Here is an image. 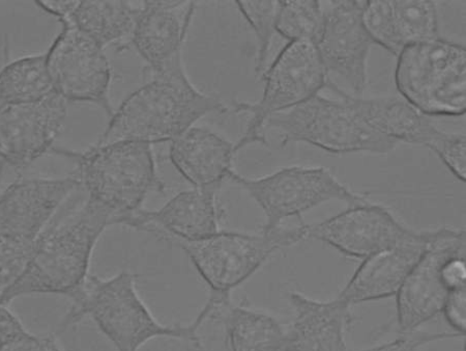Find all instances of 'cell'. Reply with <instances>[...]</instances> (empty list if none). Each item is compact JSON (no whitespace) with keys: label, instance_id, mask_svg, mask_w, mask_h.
<instances>
[{"label":"cell","instance_id":"6da1fadb","mask_svg":"<svg viewBox=\"0 0 466 351\" xmlns=\"http://www.w3.org/2000/svg\"><path fill=\"white\" fill-rule=\"evenodd\" d=\"M114 225V215L96 201L58 212L35 241L26 270L0 296V305L32 294L76 296L88 276L90 259L105 229Z\"/></svg>","mask_w":466,"mask_h":351},{"label":"cell","instance_id":"7a4b0ae2","mask_svg":"<svg viewBox=\"0 0 466 351\" xmlns=\"http://www.w3.org/2000/svg\"><path fill=\"white\" fill-rule=\"evenodd\" d=\"M227 110L220 100L194 88L183 64L178 65L154 76L152 81L127 97L112 114L97 145L127 140L171 143L201 118Z\"/></svg>","mask_w":466,"mask_h":351},{"label":"cell","instance_id":"3957f363","mask_svg":"<svg viewBox=\"0 0 466 351\" xmlns=\"http://www.w3.org/2000/svg\"><path fill=\"white\" fill-rule=\"evenodd\" d=\"M135 282L137 275L127 272L106 280L88 275L85 286L73 298L63 326L89 316L116 351H138L147 341L160 337L189 341L194 351H200L198 332L206 318L198 314L189 325H161L142 302Z\"/></svg>","mask_w":466,"mask_h":351},{"label":"cell","instance_id":"277c9868","mask_svg":"<svg viewBox=\"0 0 466 351\" xmlns=\"http://www.w3.org/2000/svg\"><path fill=\"white\" fill-rule=\"evenodd\" d=\"M327 87L339 98L319 94L299 106L270 116L263 124V138L267 132L275 131L281 138V147L290 141H303L334 154H381L393 150L397 141L374 131L345 98L343 89L329 81Z\"/></svg>","mask_w":466,"mask_h":351},{"label":"cell","instance_id":"5b68a950","mask_svg":"<svg viewBox=\"0 0 466 351\" xmlns=\"http://www.w3.org/2000/svg\"><path fill=\"white\" fill-rule=\"evenodd\" d=\"M78 164V181L90 200L114 215V225L140 211L149 191H162L152 145L117 141L96 145L80 154L67 153Z\"/></svg>","mask_w":466,"mask_h":351},{"label":"cell","instance_id":"8992f818","mask_svg":"<svg viewBox=\"0 0 466 351\" xmlns=\"http://www.w3.org/2000/svg\"><path fill=\"white\" fill-rule=\"evenodd\" d=\"M303 221L281 226L272 232L252 235L220 231L206 241L185 243L160 236L178 245L190 258L212 294L210 304H230V293L250 278L277 251L295 245L307 238Z\"/></svg>","mask_w":466,"mask_h":351},{"label":"cell","instance_id":"52a82bcc","mask_svg":"<svg viewBox=\"0 0 466 351\" xmlns=\"http://www.w3.org/2000/svg\"><path fill=\"white\" fill-rule=\"evenodd\" d=\"M398 92L426 117H461L466 111V49L441 38L417 43L398 55Z\"/></svg>","mask_w":466,"mask_h":351},{"label":"cell","instance_id":"ba28073f","mask_svg":"<svg viewBox=\"0 0 466 351\" xmlns=\"http://www.w3.org/2000/svg\"><path fill=\"white\" fill-rule=\"evenodd\" d=\"M228 179L257 201L267 218L262 233H269L290 219L329 201H343L349 206L367 203L365 197L338 181L326 168H284L266 177L249 179L231 171Z\"/></svg>","mask_w":466,"mask_h":351},{"label":"cell","instance_id":"9c48e42d","mask_svg":"<svg viewBox=\"0 0 466 351\" xmlns=\"http://www.w3.org/2000/svg\"><path fill=\"white\" fill-rule=\"evenodd\" d=\"M263 80L265 89L258 103L236 104V110L252 114L244 137L235 145L236 152L253 143L268 145L262 134L268 118L310 100L327 87L329 79L315 44L296 41L279 52Z\"/></svg>","mask_w":466,"mask_h":351},{"label":"cell","instance_id":"30bf717a","mask_svg":"<svg viewBox=\"0 0 466 351\" xmlns=\"http://www.w3.org/2000/svg\"><path fill=\"white\" fill-rule=\"evenodd\" d=\"M449 228L415 231L402 225L387 208L367 201L314 225H308L307 238L318 239L345 256L366 259L397 246L432 243Z\"/></svg>","mask_w":466,"mask_h":351},{"label":"cell","instance_id":"8fae6325","mask_svg":"<svg viewBox=\"0 0 466 351\" xmlns=\"http://www.w3.org/2000/svg\"><path fill=\"white\" fill-rule=\"evenodd\" d=\"M60 24L63 31L45 55L55 92L66 102L96 104L112 116L111 67L104 49L70 20Z\"/></svg>","mask_w":466,"mask_h":351},{"label":"cell","instance_id":"7c38bea8","mask_svg":"<svg viewBox=\"0 0 466 351\" xmlns=\"http://www.w3.org/2000/svg\"><path fill=\"white\" fill-rule=\"evenodd\" d=\"M323 4V26L315 45L328 74L339 78L353 94H363L367 61L373 41L362 20L365 2L335 0Z\"/></svg>","mask_w":466,"mask_h":351},{"label":"cell","instance_id":"4fadbf2b","mask_svg":"<svg viewBox=\"0 0 466 351\" xmlns=\"http://www.w3.org/2000/svg\"><path fill=\"white\" fill-rule=\"evenodd\" d=\"M465 253V231L452 230L433 243L412 268L396 294L397 324L401 334L419 328L441 313L451 293L445 278L450 259Z\"/></svg>","mask_w":466,"mask_h":351},{"label":"cell","instance_id":"5bb4252c","mask_svg":"<svg viewBox=\"0 0 466 351\" xmlns=\"http://www.w3.org/2000/svg\"><path fill=\"white\" fill-rule=\"evenodd\" d=\"M67 102L56 93L40 101L0 107V156L25 170L46 154L64 129Z\"/></svg>","mask_w":466,"mask_h":351},{"label":"cell","instance_id":"9a60e30c","mask_svg":"<svg viewBox=\"0 0 466 351\" xmlns=\"http://www.w3.org/2000/svg\"><path fill=\"white\" fill-rule=\"evenodd\" d=\"M78 178L21 179L0 192V233L35 242L74 192Z\"/></svg>","mask_w":466,"mask_h":351},{"label":"cell","instance_id":"2e32d148","mask_svg":"<svg viewBox=\"0 0 466 351\" xmlns=\"http://www.w3.org/2000/svg\"><path fill=\"white\" fill-rule=\"evenodd\" d=\"M197 2H141L131 43L154 76L182 65V47Z\"/></svg>","mask_w":466,"mask_h":351},{"label":"cell","instance_id":"e0dca14e","mask_svg":"<svg viewBox=\"0 0 466 351\" xmlns=\"http://www.w3.org/2000/svg\"><path fill=\"white\" fill-rule=\"evenodd\" d=\"M362 20L373 43L397 57L410 45L440 38L437 5L431 0H367Z\"/></svg>","mask_w":466,"mask_h":351},{"label":"cell","instance_id":"ac0fdd59","mask_svg":"<svg viewBox=\"0 0 466 351\" xmlns=\"http://www.w3.org/2000/svg\"><path fill=\"white\" fill-rule=\"evenodd\" d=\"M219 189H193L177 193L155 212L140 211L123 225L185 243L206 241L220 232L216 193Z\"/></svg>","mask_w":466,"mask_h":351},{"label":"cell","instance_id":"d6986e66","mask_svg":"<svg viewBox=\"0 0 466 351\" xmlns=\"http://www.w3.org/2000/svg\"><path fill=\"white\" fill-rule=\"evenodd\" d=\"M452 230L449 228L441 238L448 236ZM440 239L432 243L397 246L364 259L338 298L351 307L396 296L412 268Z\"/></svg>","mask_w":466,"mask_h":351},{"label":"cell","instance_id":"ffe728a7","mask_svg":"<svg viewBox=\"0 0 466 351\" xmlns=\"http://www.w3.org/2000/svg\"><path fill=\"white\" fill-rule=\"evenodd\" d=\"M289 303L295 319L282 351H350L345 333L350 305L338 297L321 302L297 293L289 295Z\"/></svg>","mask_w":466,"mask_h":351},{"label":"cell","instance_id":"44dd1931","mask_svg":"<svg viewBox=\"0 0 466 351\" xmlns=\"http://www.w3.org/2000/svg\"><path fill=\"white\" fill-rule=\"evenodd\" d=\"M235 153V144L205 127H191L169 148L172 164L195 189H220Z\"/></svg>","mask_w":466,"mask_h":351},{"label":"cell","instance_id":"7402d4cb","mask_svg":"<svg viewBox=\"0 0 466 351\" xmlns=\"http://www.w3.org/2000/svg\"><path fill=\"white\" fill-rule=\"evenodd\" d=\"M345 98L364 121L381 136L404 143L418 144L437 152L446 139L448 132L435 126L431 119L422 115L402 99H360L347 92Z\"/></svg>","mask_w":466,"mask_h":351},{"label":"cell","instance_id":"603a6c76","mask_svg":"<svg viewBox=\"0 0 466 351\" xmlns=\"http://www.w3.org/2000/svg\"><path fill=\"white\" fill-rule=\"evenodd\" d=\"M213 318L223 323L225 348L229 351L283 350L288 330L266 313L229 304L218 310Z\"/></svg>","mask_w":466,"mask_h":351},{"label":"cell","instance_id":"cb8c5ba5","mask_svg":"<svg viewBox=\"0 0 466 351\" xmlns=\"http://www.w3.org/2000/svg\"><path fill=\"white\" fill-rule=\"evenodd\" d=\"M137 3L85 0L66 20L105 49L132 36L141 7Z\"/></svg>","mask_w":466,"mask_h":351},{"label":"cell","instance_id":"d4e9b609","mask_svg":"<svg viewBox=\"0 0 466 351\" xmlns=\"http://www.w3.org/2000/svg\"><path fill=\"white\" fill-rule=\"evenodd\" d=\"M55 93L45 56L18 58L0 71V107L33 103Z\"/></svg>","mask_w":466,"mask_h":351},{"label":"cell","instance_id":"484cf974","mask_svg":"<svg viewBox=\"0 0 466 351\" xmlns=\"http://www.w3.org/2000/svg\"><path fill=\"white\" fill-rule=\"evenodd\" d=\"M323 26L322 4L319 0H283L276 19V33L289 42L317 45Z\"/></svg>","mask_w":466,"mask_h":351},{"label":"cell","instance_id":"4316f807","mask_svg":"<svg viewBox=\"0 0 466 351\" xmlns=\"http://www.w3.org/2000/svg\"><path fill=\"white\" fill-rule=\"evenodd\" d=\"M238 9L242 13L249 24L255 35H257L259 49L257 65V73L265 71L270 44H272L274 33H276V19L279 11L280 2H246L238 0Z\"/></svg>","mask_w":466,"mask_h":351},{"label":"cell","instance_id":"83f0119b","mask_svg":"<svg viewBox=\"0 0 466 351\" xmlns=\"http://www.w3.org/2000/svg\"><path fill=\"white\" fill-rule=\"evenodd\" d=\"M35 248V242L0 233V296L25 273Z\"/></svg>","mask_w":466,"mask_h":351},{"label":"cell","instance_id":"f1b7e54d","mask_svg":"<svg viewBox=\"0 0 466 351\" xmlns=\"http://www.w3.org/2000/svg\"><path fill=\"white\" fill-rule=\"evenodd\" d=\"M462 337L455 332H423L415 331L402 334L401 337L385 343V345L360 351H420L432 342Z\"/></svg>","mask_w":466,"mask_h":351},{"label":"cell","instance_id":"f546056e","mask_svg":"<svg viewBox=\"0 0 466 351\" xmlns=\"http://www.w3.org/2000/svg\"><path fill=\"white\" fill-rule=\"evenodd\" d=\"M441 313L453 331L463 337L466 332V287L451 291Z\"/></svg>","mask_w":466,"mask_h":351},{"label":"cell","instance_id":"4dcf8cb0","mask_svg":"<svg viewBox=\"0 0 466 351\" xmlns=\"http://www.w3.org/2000/svg\"><path fill=\"white\" fill-rule=\"evenodd\" d=\"M27 335L18 317L6 305H0V351H5Z\"/></svg>","mask_w":466,"mask_h":351},{"label":"cell","instance_id":"1f68e13d","mask_svg":"<svg viewBox=\"0 0 466 351\" xmlns=\"http://www.w3.org/2000/svg\"><path fill=\"white\" fill-rule=\"evenodd\" d=\"M5 351H63L56 345V341L52 336L49 337H37L33 334L26 336L25 338L15 343Z\"/></svg>","mask_w":466,"mask_h":351},{"label":"cell","instance_id":"d6a6232c","mask_svg":"<svg viewBox=\"0 0 466 351\" xmlns=\"http://www.w3.org/2000/svg\"><path fill=\"white\" fill-rule=\"evenodd\" d=\"M79 2H58V0H36L35 5L41 10L46 12L52 16H56L59 21L69 19L74 11L76 10Z\"/></svg>","mask_w":466,"mask_h":351},{"label":"cell","instance_id":"836d02e7","mask_svg":"<svg viewBox=\"0 0 466 351\" xmlns=\"http://www.w3.org/2000/svg\"><path fill=\"white\" fill-rule=\"evenodd\" d=\"M6 166H7V164L2 159V156H0V181H2L4 173H5V169Z\"/></svg>","mask_w":466,"mask_h":351},{"label":"cell","instance_id":"e575fe53","mask_svg":"<svg viewBox=\"0 0 466 351\" xmlns=\"http://www.w3.org/2000/svg\"><path fill=\"white\" fill-rule=\"evenodd\" d=\"M225 351H229L228 349L225 348Z\"/></svg>","mask_w":466,"mask_h":351}]
</instances>
